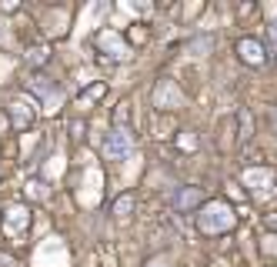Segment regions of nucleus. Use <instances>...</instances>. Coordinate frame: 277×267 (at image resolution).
<instances>
[{"label": "nucleus", "instance_id": "f257e3e1", "mask_svg": "<svg viewBox=\"0 0 277 267\" xmlns=\"http://www.w3.org/2000/svg\"><path fill=\"white\" fill-rule=\"evenodd\" d=\"M104 151H107V157H124V154L130 151L127 131H111L107 134V140H104Z\"/></svg>", "mask_w": 277, "mask_h": 267}, {"label": "nucleus", "instance_id": "f03ea898", "mask_svg": "<svg viewBox=\"0 0 277 267\" xmlns=\"http://www.w3.org/2000/svg\"><path fill=\"white\" fill-rule=\"evenodd\" d=\"M237 50H240V57H244V64H264V47L254 44V40H240Z\"/></svg>", "mask_w": 277, "mask_h": 267}, {"label": "nucleus", "instance_id": "7ed1b4c3", "mask_svg": "<svg viewBox=\"0 0 277 267\" xmlns=\"http://www.w3.org/2000/svg\"><path fill=\"white\" fill-rule=\"evenodd\" d=\"M130 207H134V194H124V197L114 204V214H117V217H127V210H130Z\"/></svg>", "mask_w": 277, "mask_h": 267}, {"label": "nucleus", "instance_id": "20e7f679", "mask_svg": "<svg viewBox=\"0 0 277 267\" xmlns=\"http://www.w3.org/2000/svg\"><path fill=\"white\" fill-rule=\"evenodd\" d=\"M10 131V114H0V137H7Z\"/></svg>", "mask_w": 277, "mask_h": 267}, {"label": "nucleus", "instance_id": "39448f33", "mask_svg": "<svg viewBox=\"0 0 277 267\" xmlns=\"http://www.w3.org/2000/svg\"><path fill=\"white\" fill-rule=\"evenodd\" d=\"M0 267H17V261H14V257H7V254H0Z\"/></svg>", "mask_w": 277, "mask_h": 267}]
</instances>
